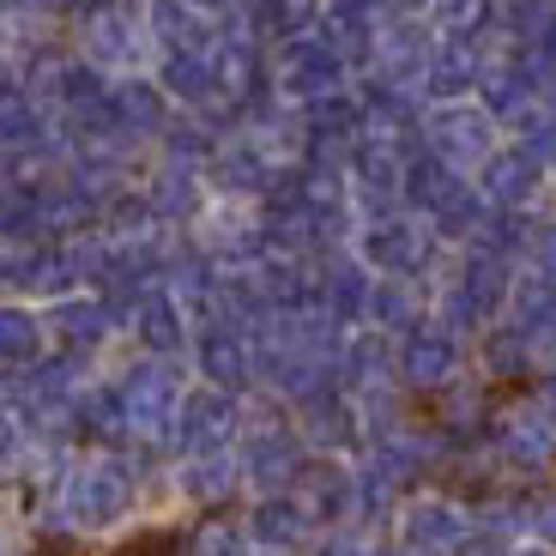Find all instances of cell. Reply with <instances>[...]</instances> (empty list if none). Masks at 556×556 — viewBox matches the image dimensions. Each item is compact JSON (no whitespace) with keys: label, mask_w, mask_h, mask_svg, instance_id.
Segmentation results:
<instances>
[{"label":"cell","mask_w":556,"mask_h":556,"mask_svg":"<svg viewBox=\"0 0 556 556\" xmlns=\"http://www.w3.org/2000/svg\"><path fill=\"white\" fill-rule=\"evenodd\" d=\"M67 508L79 527H110V520L127 515V484L115 466H85L79 484L67 490Z\"/></svg>","instance_id":"1"},{"label":"cell","mask_w":556,"mask_h":556,"mask_svg":"<svg viewBox=\"0 0 556 556\" xmlns=\"http://www.w3.org/2000/svg\"><path fill=\"white\" fill-rule=\"evenodd\" d=\"M400 539L412 556H447L459 544V515L442 508V502H417L412 515L400 520Z\"/></svg>","instance_id":"2"},{"label":"cell","mask_w":556,"mask_h":556,"mask_svg":"<svg viewBox=\"0 0 556 556\" xmlns=\"http://www.w3.org/2000/svg\"><path fill=\"white\" fill-rule=\"evenodd\" d=\"M42 345V320L18 303H0V363H25Z\"/></svg>","instance_id":"3"},{"label":"cell","mask_w":556,"mask_h":556,"mask_svg":"<svg viewBox=\"0 0 556 556\" xmlns=\"http://www.w3.org/2000/svg\"><path fill=\"white\" fill-rule=\"evenodd\" d=\"M254 532H261V544H291L296 532H303V515H296V508H278V502H266L261 515H254Z\"/></svg>","instance_id":"4"},{"label":"cell","mask_w":556,"mask_h":556,"mask_svg":"<svg viewBox=\"0 0 556 556\" xmlns=\"http://www.w3.org/2000/svg\"><path fill=\"white\" fill-rule=\"evenodd\" d=\"M200 556H237V532H206V539H200Z\"/></svg>","instance_id":"5"},{"label":"cell","mask_w":556,"mask_h":556,"mask_svg":"<svg viewBox=\"0 0 556 556\" xmlns=\"http://www.w3.org/2000/svg\"><path fill=\"white\" fill-rule=\"evenodd\" d=\"M13 454H18V430H13V417L0 412V466H7Z\"/></svg>","instance_id":"6"},{"label":"cell","mask_w":556,"mask_h":556,"mask_svg":"<svg viewBox=\"0 0 556 556\" xmlns=\"http://www.w3.org/2000/svg\"><path fill=\"white\" fill-rule=\"evenodd\" d=\"M515 556H551V551H515Z\"/></svg>","instance_id":"7"}]
</instances>
